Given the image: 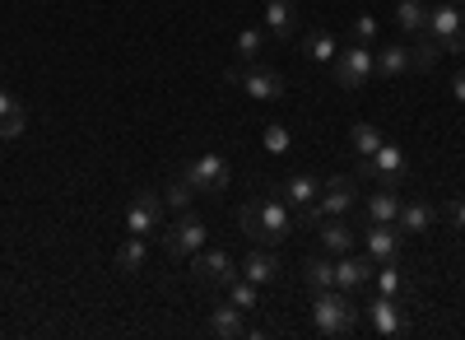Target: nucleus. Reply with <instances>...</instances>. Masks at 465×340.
<instances>
[{
	"label": "nucleus",
	"mask_w": 465,
	"mask_h": 340,
	"mask_svg": "<svg viewBox=\"0 0 465 340\" xmlns=\"http://www.w3.org/2000/svg\"><path fill=\"white\" fill-rule=\"evenodd\" d=\"M238 224H242V234L265 247V243H284L293 234V215H289V201H247L238 210Z\"/></svg>",
	"instance_id": "f257e3e1"
},
{
	"label": "nucleus",
	"mask_w": 465,
	"mask_h": 340,
	"mask_svg": "<svg viewBox=\"0 0 465 340\" xmlns=\"http://www.w3.org/2000/svg\"><path fill=\"white\" fill-rule=\"evenodd\" d=\"M223 80L232 85V89H242L247 98H256V103H275V98H284V75L280 70H270V65H261V61H252V65H228L223 70Z\"/></svg>",
	"instance_id": "f03ea898"
},
{
	"label": "nucleus",
	"mask_w": 465,
	"mask_h": 340,
	"mask_svg": "<svg viewBox=\"0 0 465 340\" xmlns=\"http://www.w3.org/2000/svg\"><path fill=\"white\" fill-rule=\"evenodd\" d=\"M359 308L349 304V294L344 289H322L317 298H312V322H317V331L322 335H349L359 326Z\"/></svg>",
	"instance_id": "7ed1b4c3"
},
{
	"label": "nucleus",
	"mask_w": 465,
	"mask_h": 340,
	"mask_svg": "<svg viewBox=\"0 0 465 340\" xmlns=\"http://www.w3.org/2000/svg\"><path fill=\"white\" fill-rule=\"evenodd\" d=\"M331 70H335V85H340V89H363L372 75H377V52L349 43V47L331 61Z\"/></svg>",
	"instance_id": "20e7f679"
},
{
	"label": "nucleus",
	"mask_w": 465,
	"mask_h": 340,
	"mask_svg": "<svg viewBox=\"0 0 465 340\" xmlns=\"http://www.w3.org/2000/svg\"><path fill=\"white\" fill-rule=\"evenodd\" d=\"M196 192H205V196H223V186H228V164H223V155H201V159H191L186 164V173H182Z\"/></svg>",
	"instance_id": "39448f33"
},
{
	"label": "nucleus",
	"mask_w": 465,
	"mask_h": 340,
	"mask_svg": "<svg viewBox=\"0 0 465 340\" xmlns=\"http://www.w3.org/2000/svg\"><path fill=\"white\" fill-rule=\"evenodd\" d=\"M201 247H205V224L191 210H182V219L173 224V229H163V252L168 256H196Z\"/></svg>",
	"instance_id": "423d86ee"
},
{
	"label": "nucleus",
	"mask_w": 465,
	"mask_h": 340,
	"mask_svg": "<svg viewBox=\"0 0 465 340\" xmlns=\"http://www.w3.org/2000/svg\"><path fill=\"white\" fill-rule=\"evenodd\" d=\"M242 271H238V261H232L228 252H219V247H201L196 252V280L205 285V289H228V280H238Z\"/></svg>",
	"instance_id": "0eeeda50"
},
{
	"label": "nucleus",
	"mask_w": 465,
	"mask_h": 340,
	"mask_svg": "<svg viewBox=\"0 0 465 340\" xmlns=\"http://www.w3.org/2000/svg\"><path fill=\"white\" fill-rule=\"evenodd\" d=\"M359 205V186H354V177H331L326 186H322V196H317V210H322V219H344L349 210Z\"/></svg>",
	"instance_id": "6e6552de"
},
{
	"label": "nucleus",
	"mask_w": 465,
	"mask_h": 340,
	"mask_svg": "<svg viewBox=\"0 0 465 340\" xmlns=\"http://www.w3.org/2000/svg\"><path fill=\"white\" fill-rule=\"evenodd\" d=\"M368 322H372V331H377V335H410V326H414L401 298H386V294H377V298H372Z\"/></svg>",
	"instance_id": "1a4fd4ad"
},
{
	"label": "nucleus",
	"mask_w": 465,
	"mask_h": 340,
	"mask_svg": "<svg viewBox=\"0 0 465 340\" xmlns=\"http://www.w3.org/2000/svg\"><path fill=\"white\" fill-rule=\"evenodd\" d=\"M159 219H163V196H153V192H140L126 210V234L135 238H149V234H159Z\"/></svg>",
	"instance_id": "9d476101"
},
{
	"label": "nucleus",
	"mask_w": 465,
	"mask_h": 340,
	"mask_svg": "<svg viewBox=\"0 0 465 340\" xmlns=\"http://www.w3.org/2000/svg\"><path fill=\"white\" fill-rule=\"evenodd\" d=\"M372 271H377V261H372V256H354V252H344V256H335V289L354 294V289L372 285Z\"/></svg>",
	"instance_id": "9b49d317"
},
{
	"label": "nucleus",
	"mask_w": 465,
	"mask_h": 340,
	"mask_svg": "<svg viewBox=\"0 0 465 340\" xmlns=\"http://www.w3.org/2000/svg\"><path fill=\"white\" fill-rule=\"evenodd\" d=\"M363 173H372V177H377L381 186H396V182L405 177V149H401V145H386V140H381V145H377V155H372V159L363 164Z\"/></svg>",
	"instance_id": "f8f14e48"
},
{
	"label": "nucleus",
	"mask_w": 465,
	"mask_h": 340,
	"mask_svg": "<svg viewBox=\"0 0 465 340\" xmlns=\"http://www.w3.org/2000/svg\"><path fill=\"white\" fill-rule=\"evenodd\" d=\"M317 243L326 256H344V252H354V229H349V219H322L317 224Z\"/></svg>",
	"instance_id": "ddd939ff"
},
{
	"label": "nucleus",
	"mask_w": 465,
	"mask_h": 340,
	"mask_svg": "<svg viewBox=\"0 0 465 340\" xmlns=\"http://www.w3.org/2000/svg\"><path fill=\"white\" fill-rule=\"evenodd\" d=\"M433 224H438V205H429V201H410V205H401V215H396V229H401V238L429 234Z\"/></svg>",
	"instance_id": "4468645a"
},
{
	"label": "nucleus",
	"mask_w": 465,
	"mask_h": 340,
	"mask_svg": "<svg viewBox=\"0 0 465 340\" xmlns=\"http://www.w3.org/2000/svg\"><path fill=\"white\" fill-rule=\"evenodd\" d=\"M368 256L377 261V266H381V261H396L401 256V229H396V224H372V229H368Z\"/></svg>",
	"instance_id": "2eb2a0df"
},
{
	"label": "nucleus",
	"mask_w": 465,
	"mask_h": 340,
	"mask_svg": "<svg viewBox=\"0 0 465 340\" xmlns=\"http://www.w3.org/2000/svg\"><path fill=\"white\" fill-rule=\"evenodd\" d=\"M238 271H242V280H252V285L261 289V285H270V280L280 275V261H275V252L252 247V252L242 256V266H238Z\"/></svg>",
	"instance_id": "dca6fc26"
},
{
	"label": "nucleus",
	"mask_w": 465,
	"mask_h": 340,
	"mask_svg": "<svg viewBox=\"0 0 465 340\" xmlns=\"http://www.w3.org/2000/svg\"><path fill=\"white\" fill-rule=\"evenodd\" d=\"M293 28H298L293 0H265V33L270 37H293Z\"/></svg>",
	"instance_id": "f3484780"
},
{
	"label": "nucleus",
	"mask_w": 465,
	"mask_h": 340,
	"mask_svg": "<svg viewBox=\"0 0 465 340\" xmlns=\"http://www.w3.org/2000/svg\"><path fill=\"white\" fill-rule=\"evenodd\" d=\"M465 28V15H460V5H451V0H447V5H438L433 15H429V33L438 37V43H447V37H456Z\"/></svg>",
	"instance_id": "a211bd4d"
},
{
	"label": "nucleus",
	"mask_w": 465,
	"mask_h": 340,
	"mask_svg": "<svg viewBox=\"0 0 465 340\" xmlns=\"http://www.w3.org/2000/svg\"><path fill=\"white\" fill-rule=\"evenodd\" d=\"M317 196H322V182H317L312 173H293V177L284 182V201L298 205V210H302V205H312Z\"/></svg>",
	"instance_id": "6ab92c4d"
},
{
	"label": "nucleus",
	"mask_w": 465,
	"mask_h": 340,
	"mask_svg": "<svg viewBox=\"0 0 465 340\" xmlns=\"http://www.w3.org/2000/svg\"><path fill=\"white\" fill-rule=\"evenodd\" d=\"M302 280H307V289H312V294L335 289V261L331 256H307L302 261Z\"/></svg>",
	"instance_id": "aec40b11"
},
{
	"label": "nucleus",
	"mask_w": 465,
	"mask_h": 340,
	"mask_svg": "<svg viewBox=\"0 0 465 340\" xmlns=\"http://www.w3.org/2000/svg\"><path fill=\"white\" fill-rule=\"evenodd\" d=\"M396 28L419 37V33H429V10H423V0H401L396 5Z\"/></svg>",
	"instance_id": "412c9836"
},
{
	"label": "nucleus",
	"mask_w": 465,
	"mask_h": 340,
	"mask_svg": "<svg viewBox=\"0 0 465 340\" xmlns=\"http://www.w3.org/2000/svg\"><path fill=\"white\" fill-rule=\"evenodd\" d=\"M372 285H377L386 298H401V304L410 298V280L396 271V261H381V271H372Z\"/></svg>",
	"instance_id": "4be33fe9"
},
{
	"label": "nucleus",
	"mask_w": 465,
	"mask_h": 340,
	"mask_svg": "<svg viewBox=\"0 0 465 340\" xmlns=\"http://www.w3.org/2000/svg\"><path fill=\"white\" fill-rule=\"evenodd\" d=\"M210 331H214L219 340H232V335H242V331H247V322H242V308H232V304L214 308V313H210Z\"/></svg>",
	"instance_id": "5701e85b"
},
{
	"label": "nucleus",
	"mask_w": 465,
	"mask_h": 340,
	"mask_svg": "<svg viewBox=\"0 0 465 340\" xmlns=\"http://www.w3.org/2000/svg\"><path fill=\"white\" fill-rule=\"evenodd\" d=\"M307 56L322 61V65H331V61L340 56V37H335L331 28H312V33H307Z\"/></svg>",
	"instance_id": "b1692460"
},
{
	"label": "nucleus",
	"mask_w": 465,
	"mask_h": 340,
	"mask_svg": "<svg viewBox=\"0 0 465 340\" xmlns=\"http://www.w3.org/2000/svg\"><path fill=\"white\" fill-rule=\"evenodd\" d=\"M405 70H414L410 65V47H381L377 52V75L381 80H401Z\"/></svg>",
	"instance_id": "393cba45"
},
{
	"label": "nucleus",
	"mask_w": 465,
	"mask_h": 340,
	"mask_svg": "<svg viewBox=\"0 0 465 340\" xmlns=\"http://www.w3.org/2000/svg\"><path fill=\"white\" fill-rule=\"evenodd\" d=\"M368 210V219L372 224H396V215H401V201H396V192H391V186H381V192L363 205Z\"/></svg>",
	"instance_id": "a878e982"
},
{
	"label": "nucleus",
	"mask_w": 465,
	"mask_h": 340,
	"mask_svg": "<svg viewBox=\"0 0 465 340\" xmlns=\"http://www.w3.org/2000/svg\"><path fill=\"white\" fill-rule=\"evenodd\" d=\"M144 252H149V238H126L122 247H116V266H122L126 275H135V271H144Z\"/></svg>",
	"instance_id": "bb28decb"
},
{
	"label": "nucleus",
	"mask_w": 465,
	"mask_h": 340,
	"mask_svg": "<svg viewBox=\"0 0 465 340\" xmlns=\"http://www.w3.org/2000/svg\"><path fill=\"white\" fill-rule=\"evenodd\" d=\"M438 56H442V43H438L433 33H419V43L410 47V65H414V70H433Z\"/></svg>",
	"instance_id": "cd10ccee"
},
{
	"label": "nucleus",
	"mask_w": 465,
	"mask_h": 340,
	"mask_svg": "<svg viewBox=\"0 0 465 340\" xmlns=\"http://www.w3.org/2000/svg\"><path fill=\"white\" fill-rule=\"evenodd\" d=\"M349 140H354V159L368 164V159L377 155V145H381V131H377L372 122H359L354 131H349Z\"/></svg>",
	"instance_id": "c85d7f7f"
},
{
	"label": "nucleus",
	"mask_w": 465,
	"mask_h": 340,
	"mask_svg": "<svg viewBox=\"0 0 465 340\" xmlns=\"http://www.w3.org/2000/svg\"><path fill=\"white\" fill-rule=\"evenodd\" d=\"M228 304L232 308H242V313H256V304H261V294H256V285L252 280H228Z\"/></svg>",
	"instance_id": "c756f323"
},
{
	"label": "nucleus",
	"mask_w": 465,
	"mask_h": 340,
	"mask_svg": "<svg viewBox=\"0 0 465 340\" xmlns=\"http://www.w3.org/2000/svg\"><path fill=\"white\" fill-rule=\"evenodd\" d=\"M261 52H265V28H242L238 33V61L252 65V61H261Z\"/></svg>",
	"instance_id": "7c9ffc66"
},
{
	"label": "nucleus",
	"mask_w": 465,
	"mask_h": 340,
	"mask_svg": "<svg viewBox=\"0 0 465 340\" xmlns=\"http://www.w3.org/2000/svg\"><path fill=\"white\" fill-rule=\"evenodd\" d=\"M191 201H196V186H191L186 177H173V182H168V192H163V205L182 215V210H191Z\"/></svg>",
	"instance_id": "2f4dec72"
},
{
	"label": "nucleus",
	"mask_w": 465,
	"mask_h": 340,
	"mask_svg": "<svg viewBox=\"0 0 465 340\" xmlns=\"http://www.w3.org/2000/svg\"><path fill=\"white\" fill-rule=\"evenodd\" d=\"M349 37H354L359 47H372V37H377V19H372V15H359L354 24H349Z\"/></svg>",
	"instance_id": "473e14b6"
},
{
	"label": "nucleus",
	"mask_w": 465,
	"mask_h": 340,
	"mask_svg": "<svg viewBox=\"0 0 465 340\" xmlns=\"http://www.w3.org/2000/svg\"><path fill=\"white\" fill-rule=\"evenodd\" d=\"M19 135H24V107L15 103L5 117H0V140H19Z\"/></svg>",
	"instance_id": "72a5a7b5"
},
{
	"label": "nucleus",
	"mask_w": 465,
	"mask_h": 340,
	"mask_svg": "<svg viewBox=\"0 0 465 340\" xmlns=\"http://www.w3.org/2000/svg\"><path fill=\"white\" fill-rule=\"evenodd\" d=\"M265 149H270V155H289V131L284 126H265Z\"/></svg>",
	"instance_id": "f704fd0d"
},
{
	"label": "nucleus",
	"mask_w": 465,
	"mask_h": 340,
	"mask_svg": "<svg viewBox=\"0 0 465 340\" xmlns=\"http://www.w3.org/2000/svg\"><path fill=\"white\" fill-rule=\"evenodd\" d=\"M442 215L456 224V229H465V201H447V205H442Z\"/></svg>",
	"instance_id": "c9c22d12"
},
{
	"label": "nucleus",
	"mask_w": 465,
	"mask_h": 340,
	"mask_svg": "<svg viewBox=\"0 0 465 340\" xmlns=\"http://www.w3.org/2000/svg\"><path fill=\"white\" fill-rule=\"evenodd\" d=\"M442 52H465V28H460L456 37H447V43H442Z\"/></svg>",
	"instance_id": "e433bc0d"
},
{
	"label": "nucleus",
	"mask_w": 465,
	"mask_h": 340,
	"mask_svg": "<svg viewBox=\"0 0 465 340\" xmlns=\"http://www.w3.org/2000/svg\"><path fill=\"white\" fill-rule=\"evenodd\" d=\"M451 94L465 103V70H456V75H451Z\"/></svg>",
	"instance_id": "4c0bfd02"
},
{
	"label": "nucleus",
	"mask_w": 465,
	"mask_h": 340,
	"mask_svg": "<svg viewBox=\"0 0 465 340\" xmlns=\"http://www.w3.org/2000/svg\"><path fill=\"white\" fill-rule=\"evenodd\" d=\"M10 107H15V98H10L5 89H0V117H5V112H10Z\"/></svg>",
	"instance_id": "58836bf2"
},
{
	"label": "nucleus",
	"mask_w": 465,
	"mask_h": 340,
	"mask_svg": "<svg viewBox=\"0 0 465 340\" xmlns=\"http://www.w3.org/2000/svg\"><path fill=\"white\" fill-rule=\"evenodd\" d=\"M451 5H460V0H451Z\"/></svg>",
	"instance_id": "ea45409f"
}]
</instances>
